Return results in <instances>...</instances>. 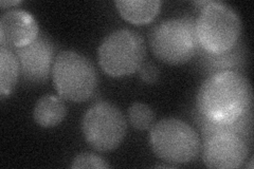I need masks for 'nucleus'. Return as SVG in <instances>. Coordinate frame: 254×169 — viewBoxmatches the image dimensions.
<instances>
[{
    "mask_svg": "<svg viewBox=\"0 0 254 169\" xmlns=\"http://www.w3.org/2000/svg\"><path fill=\"white\" fill-rule=\"evenodd\" d=\"M249 80L235 70L212 73L196 96L197 114L213 124H231L252 110Z\"/></svg>",
    "mask_w": 254,
    "mask_h": 169,
    "instance_id": "obj_1",
    "label": "nucleus"
},
{
    "mask_svg": "<svg viewBox=\"0 0 254 169\" xmlns=\"http://www.w3.org/2000/svg\"><path fill=\"white\" fill-rule=\"evenodd\" d=\"M195 32L200 49L218 55L237 46L242 34V20L227 3L208 1L195 22Z\"/></svg>",
    "mask_w": 254,
    "mask_h": 169,
    "instance_id": "obj_2",
    "label": "nucleus"
},
{
    "mask_svg": "<svg viewBox=\"0 0 254 169\" xmlns=\"http://www.w3.org/2000/svg\"><path fill=\"white\" fill-rule=\"evenodd\" d=\"M52 78L62 99L83 103L97 91L99 79L93 63L75 51H62L54 59Z\"/></svg>",
    "mask_w": 254,
    "mask_h": 169,
    "instance_id": "obj_3",
    "label": "nucleus"
},
{
    "mask_svg": "<svg viewBox=\"0 0 254 169\" xmlns=\"http://www.w3.org/2000/svg\"><path fill=\"white\" fill-rule=\"evenodd\" d=\"M149 145L156 157L170 164H187L200 151L199 135L184 120L163 118L149 131Z\"/></svg>",
    "mask_w": 254,
    "mask_h": 169,
    "instance_id": "obj_4",
    "label": "nucleus"
},
{
    "mask_svg": "<svg viewBox=\"0 0 254 169\" xmlns=\"http://www.w3.org/2000/svg\"><path fill=\"white\" fill-rule=\"evenodd\" d=\"M146 47L137 32L121 29L109 33L99 47V63L106 74L123 77L139 71L144 63Z\"/></svg>",
    "mask_w": 254,
    "mask_h": 169,
    "instance_id": "obj_5",
    "label": "nucleus"
},
{
    "mask_svg": "<svg viewBox=\"0 0 254 169\" xmlns=\"http://www.w3.org/2000/svg\"><path fill=\"white\" fill-rule=\"evenodd\" d=\"M149 46L156 57L169 65L189 61L199 49L195 22L185 17L158 23L149 33Z\"/></svg>",
    "mask_w": 254,
    "mask_h": 169,
    "instance_id": "obj_6",
    "label": "nucleus"
},
{
    "mask_svg": "<svg viewBox=\"0 0 254 169\" xmlns=\"http://www.w3.org/2000/svg\"><path fill=\"white\" fill-rule=\"evenodd\" d=\"M126 130L127 124L122 111L105 101L93 104L82 119L84 138L98 151H110L120 146Z\"/></svg>",
    "mask_w": 254,
    "mask_h": 169,
    "instance_id": "obj_7",
    "label": "nucleus"
},
{
    "mask_svg": "<svg viewBox=\"0 0 254 169\" xmlns=\"http://www.w3.org/2000/svg\"><path fill=\"white\" fill-rule=\"evenodd\" d=\"M248 155V141L240 134L218 130L203 135L202 160L206 167L216 169L242 167Z\"/></svg>",
    "mask_w": 254,
    "mask_h": 169,
    "instance_id": "obj_8",
    "label": "nucleus"
},
{
    "mask_svg": "<svg viewBox=\"0 0 254 169\" xmlns=\"http://www.w3.org/2000/svg\"><path fill=\"white\" fill-rule=\"evenodd\" d=\"M20 74L32 84H41L49 78L54 62V47L47 37L38 35L31 44L15 50Z\"/></svg>",
    "mask_w": 254,
    "mask_h": 169,
    "instance_id": "obj_9",
    "label": "nucleus"
},
{
    "mask_svg": "<svg viewBox=\"0 0 254 169\" xmlns=\"http://www.w3.org/2000/svg\"><path fill=\"white\" fill-rule=\"evenodd\" d=\"M39 35L33 15L22 10H12L0 18V46L16 50L35 40Z\"/></svg>",
    "mask_w": 254,
    "mask_h": 169,
    "instance_id": "obj_10",
    "label": "nucleus"
},
{
    "mask_svg": "<svg viewBox=\"0 0 254 169\" xmlns=\"http://www.w3.org/2000/svg\"><path fill=\"white\" fill-rule=\"evenodd\" d=\"M115 3L122 17L133 25L150 22L161 7L159 0H117Z\"/></svg>",
    "mask_w": 254,
    "mask_h": 169,
    "instance_id": "obj_11",
    "label": "nucleus"
},
{
    "mask_svg": "<svg viewBox=\"0 0 254 169\" xmlns=\"http://www.w3.org/2000/svg\"><path fill=\"white\" fill-rule=\"evenodd\" d=\"M67 114L66 105L57 95H45L39 99L34 107L35 122L44 128H52L63 122Z\"/></svg>",
    "mask_w": 254,
    "mask_h": 169,
    "instance_id": "obj_12",
    "label": "nucleus"
},
{
    "mask_svg": "<svg viewBox=\"0 0 254 169\" xmlns=\"http://www.w3.org/2000/svg\"><path fill=\"white\" fill-rule=\"evenodd\" d=\"M20 73L17 56L13 50L0 47V95L9 96L15 89Z\"/></svg>",
    "mask_w": 254,
    "mask_h": 169,
    "instance_id": "obj_13",
    "label": "nucleus"
},
{
    "mask_svg": "<svg viewBox=\"0 0 254 169\" xmlns=\"http://www.w3.org/2000/svg\"><path fill=\"white\" fill-rule=\"evenodd\" d=\"M155 112L148 105L133 103L128 109V119L133 128L138 130H147L155 123Z\"/></svg>",
    "mask_w": 254,
    "mask_h": 169,
    "instance_id": "obj_14",
    "label": "nucleus"
},
{
    "mask_svg": "<svg viewBox=\"0 0 254 169\" xmlns=\"http://www.w3.org/2000/svg\"><path fill=\"white\" fill-rule=\"evenodd\" d=\"M235 48L236 47H234L232 50L218 55L209 54L205 52L206 56H208L209 68L213 70L217 69L216 72L232 70V67L237 65V61L241 58V53L237 52V50H235Z\"/></svg>",
    "mask_w": 254,
    "mask_h": 169,
    "instance_id": "obj_15",
    "label": "nucleus"
},
{
    "mask_svg": "<svg viewBox=\"0 0 254 169\" xmlns=\"http://www.w3.org/2000/svg\"><path fill=\"white\" fill-rule=\"evenodd\" d=\"M71 168H76V169H81V168H109V164L106 162L104 159H102L101 157L94 155V154H89V152H84V154H79L77 155L73 161L72 164L70 166Z\"/></svg>",
    "mask_w": 254,
    "mask_h": 169,
    "instance_id": "obj_16",
    "label": "nucleus"
},
{
    "mask_svg": "<svg viewBox=\"0 0 254 169\" xmlns=\"http://www.w3.org/2000/svg\"><path fill=\"white\" fill-rule=\"evenodd\" d=\"M139 75L143 82L149 85H153L159 78V70L157 69L156 66L153 65V63L146 62L143 63L141 68L139 69Z\"/></svg>",
    "mask_w": 254,
    "mask_h": 169,
    "instance_id": "obj_17",
    "label": "nucleus"
},
{
    "mask_svg": "<svg viewBox=\"0 0 254 169\" xmlns=\"http://www.w3.org/2000/svg\"><path fill=\"white\" fill-rule=\"evenodd\" d=\"M21 1L20 0H15V1H5V0H2V1H0V5H1V7H3V9H5V7H10V6H13V5H18L20 4Z\"/></svg>",
    "mask_w": 254,
    "mask_h": 169,
    "instance_id": "obj_18",
    "label": "nucleus"
}]
</instances>
